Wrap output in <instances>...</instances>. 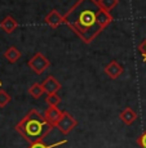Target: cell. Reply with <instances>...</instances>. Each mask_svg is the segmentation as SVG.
Masks as SVG:
<instances>
[{
    "instance_id": "1",
    "label": "cell",
    "mask_w": 146,
    "mask_h": 148,
    "mask_svg": "<svg viewBox=\"0 0 146 148\" xmlns=\"http://www.w3.org/2000/svg\"><path fill=\"white\" fill-rule=\"evenodd\" d=\"M111 22L113 16L100 7L98 0H78L64 16V23L85 44H91Z\"/></svg>"
},
{
    "instance_id": "2",
    "label": "cell",
    "mask_w": 146,
    "mask_h": 148,
    "mask_svg": "<svg viewBox=\"0 0 146 148\" xmlns=\"http://www.w3.org/2000/svg\"><path fill=\"white\" fill-rule=\"evenodd\" d=\"M14 129L25 140L31 144L35 142L44 140L45 136L52 132L53 126L45 120L44 115H42L38 110L33 108L14 126Z\"/></svg>"
},
{
    "instance_id": "3",
    "label": "cell",
    "mask_w": 146,
    "mask_h": 148,
    "mask_svg": "<svg viewBox=\"0 0 146 148\" xmlns=\"http://www.w3.org/2000/svg\"><path fill=\"white\" fill-rule=\"evenodd\" d=\"M27 64H28V67L36 73V75H42V73L51 66V62L44 54L36 53L33 58L28 59Z\"/></svg>"
},
{
    "instance_id": "4",
    "label": "cell",
    "mask_w": 146,
    "mask_h": 148,
    "mask_svg": "<svg viewBox=\"0 0 146 148\" xmlns=\"http://www.w3.org/2000/svg\"><path fill=\"white\" fill-rule=\"evenodd\" d=\"M76 125H78V121L75 120V117H74L70 112L64 111V112H62V117L57 122L56 127L60 130V133H62L64 135H67Z\"/></svg>"
},
{
    "instance_id": "5",
    "label": "cell",
    "mask_w": 146,
    "mask_h": 148,
    "mask_svg": "<svg viewBox=\"0 0 146 148\" xmlns=\"http://www.w3.org/2000/svg\"><path fill=\"white\" fill-rule=\"evenodd\" d=\"M62 112H64V111H61L57 106H49L43 115H44L45 120L54 127L57 125V122L60 121V119L62 117Z\"/></svg>"
},
{
    "instance_id": "6",
    "label": "cell",
    "mask_w": 146,
    "mask_h": 148,
    "mask_svg": "<svg viewBox=\"0 0 146 148\" xmlns=\"http://www.w3.org/2000/svg\"><path fill=\"white\" fill-rule=\"evenodd\" d=\"M104 71H105V73H106L109 77L111 79V80H116V79L120 77V76H122V73L124 72V68H123V66L119 63V62L111 61L110 63L105 67Z\"/></svg>"
},
{
    "instance_id": "7",
    "label": "cell",
    "mask_w": 146,
    "mask_h": 148,
    "mask_svg": "<svg viewBox=\"0 0 146 148\" xmlns=\"http://www.w3.org/2000/svg\"><path fill=\"white\" fill-rule=\"evenodd\" d=\"M44 21L49 27L57 28L64 23V16H61V13H60L57 9H52L47 16H45Z\"/></svg>"
},
{
    "instance_id": "8",
    "label": "cell",
    "mask_w": 146,
    "mask_h": 148,
    "mask_svg": "<svg viewBox=\"0 0 146 148\" xmlns=\"http://www.w3.org/2000/svg\"><path fill=\"white\" fill-rule=\"evenodd\" d=\"M42 85L47 94H54V93H57L61 89V84L57 81V79L54 77V76H48V77L42 82Z\"/></svg>"
},
{
    "instance_id": "9",
    "label": "cell",
    "mask_w": 146,
    "mask_h": 148,
    "mask_svg": "<svg viewBox=\"0 0 146 148\" xmlns=\"http://www.w3.org/2000/svg\"><path fill=\"white\" fill-rule=\"evenodd\" d=\"M119 117L125 125H132L133 122L137 120V112L133 111L131 107H125L124 110L120 112Z\"/></svg>"
},
{
    "instance_id": "10",
    "label": "cell",
    "mask_w": 146,
    "mask_h": 148,
    "mask_svg": "<svg viewBox=\"0 0 146 148\" xmlns=\"http://www.w3.org/2000/svg\"><path fill=\"white\" fill-rule=\"evenodd\" d=\"M17 27H18V22H17L12 16H7L0 22V28H1L3 31H5L7 34H12Z\"/></svg>"
},
{
    "instance_id": "11",
    "label": "cell",
    "mask_w": 146,
    "mask_h": 148,
    "mask_svg": "<svg viewBox=\"0 0 146 148\" xmlns=\"http://www.w3.org/2000/svg\"><path fill=\"white\" fill-rule=\"evenodd\" d=\"M21 56H22L21 52H19L16 47H9L4 52V58L7 59L9 63H16V62L21 58Z\"/></svg>"
},
{
    "instance_id": "12",
    "label": "cell",
    "mask_w": 146,
    "mask_h": 148,
    "mask_svg": "<svg viewBox=\"0 0 146 148\" xmlns=\"http://www.w3.org/2000/svg\"><path fill=\"white\" fill-rule=\"evenodd\" d=\"M44 88H43L42 84H39V82H35V84H33L30 86V89H28V94L33 97L34 99H39L40 97L44 94Z\"/></svg>"
},
{
    "instance_id": "13",
    "label": "cell",
    "mask_w": 146,
    "mask_h": 148,
    "mask_svg": "<svg viewBox=\"0 0 146 148\" xmlns=\"http://www.w3.org/2000/svg\"><path fill=\"white\" fill-rule=\"evenodd\" d=\"M66 143H67L66 139H64V140H61V142H56V143H53V144H47V143H44V140H40V142H35V143H31L27 148H56V147L66 144Z\"/></svg>"
},
{
    "instance_id": "14",
    "label": "cell",
    "mask_w": 146,
    "mask_h": 148,
    "mask_svg": "<svg viewBox=\"0 0 146 148\" xmlns=\"http://www.w3.org/2000/svg\"><path fill=\"white\" fill-rule=\"evenodd\" d=\"M118 3H119V0H98L100 7L104 10H106V12H111L118 5Z\"/></svg>"
},
{
    "instance_id": "15",
    "label": "cell",
    "mask_w": 146,
    "mask_h": 148,
    "mask_svg": "<svg viewBox=\"0 0 146 148\" xmlns=\"http://www.w3.org/2000/svg\"><path fill=\"white\" fill-rule=\"evenodd\" d=\"M10 101H12V98H10V95L8 94L5 90L0 89V108H4L7 107L8 104L10 103Z\"/></svg>"
},
{
    "instance_id": "16",
    "label": "cell",
    "mask_w": 146,
    "mask_h": 148,
    "mask_svg": "<svg viewBox=\"0 0 146 148\" xmlns=\"http://www.w3.org/2000/svg\"><path fill=\"white\" fill-rule=\"evenodd\" d=\"M45 102H47L48 106H58L60 102H61V98H60V95L57 94V93H54V94H48L47 98H45Z\"/></svg>"
},
{
    "instance_id": "17",
    "label": "cell",
    "mask_w": 146,
    "mask_h": 148,
    "mask_svg": "<svg viewBox=\"0 0 146 148\" xmlns=\"http://www.w3.org/2000/svg\"><path fill=\"white\" fill-rule=\"evenodd\" d=\"M136 142H137V144H138L140 148H146V130L136 139Z\"/></svg>"
},
{
    "instance_id": "18",
    "label": "cell",
    "mask_w": 146,
    "mask_h": 148,
    "mask_svg": "<svg viewBox=\"0 0 146 148\" xmlns=\"http://www.w3.org/2000/svg\"><path fill=\"white\" fill-rule=\"evenodd\" d=\"M138 50H140V53H141V56H142V58H144V61L146 62V39L141 42V44L138 45Z\"/></svg>"
},
{
    "instance_id": "19",
    "label": "cell",
    "mask_w": 146,
    "mask_h": 148,
    "mask_svg": "<svg viewBox=\"0 0 146 148\" xmlns=\"http://www.w3.org/2000/svg\"><path fill=\"white\" fill-rule=\"evenodd\" d=\"M0 86H1V80H0Z\"/></svg>"
}]
</instances>
